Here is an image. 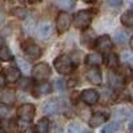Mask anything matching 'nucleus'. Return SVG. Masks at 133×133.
<instances>
[{
	"mask_svg": "<svg viewBox=\"0 0 133 133\" xmlns=\"http://www.w3.org/2000/svg\"><path fill=\"white\" fill-rule=\"evenodd\" d=\"M85 133H92V132H85Z\"/></svg>",
	"mask_w": 133,
	"mask_h": 133,
	"instance_id": "a19ab883",
	"label": "nucleus"
},
{
	"mask_svg": "<svg viewBox=\"0 0 133 133\" xmlns=\"http://www.w3.org/2000/svg\"><path fill=\"white\" fill-rule=\"evenodd\" d=\"M56 88L57 89H64V80H61V79H59V80H56Z\"/></svg>",
	"mask_w": 133,
	"mask_h": 133,
	"instance_id": "473e14b6",
	"label": "nucleus"
},
{
	"mask_svg": "<svg viewBox=\"0 0 133 133\" xmlns=\"http://www.w3.org/2000/svg\"><path fill=\"white\" fill-rule=\"evenodd\" d=\"M105 63L108 65V68L116 69V68H118V56L116 53H108L105 57Z\"/></svg>",
	"mask_w": 133,
	"mask_h": 133,
	"instance_id": "dca6fc26",
	"label": "nucleus"
},
{
	"mask_svg": "<svg viewBox=\"0 0 133 133\" xmlns=\"http://www.w3.org/2000/svg\"><path fill=\"white\" fill-rule=\"evenodd\" d=\"M87 79L89 80L92 84H96L98 85L100 83H101V72H100V69L97 68V66H92V68L87 72Z\"/></svg>",
	"mask_w": 133,
	"mask_h": 133,
	"instance_id": "9d476101",
	"label": "nucleus"
},
{
	"mask_svg": "<svg viewBox=\"0 0 133 133\" xmlns=\"http://www.w3.org/2000/svg\"><path fill=\"white\" fill-rule=\"evenodd\" d=\"M11 59H12V53H11V51L7 47L0 48V60L2 61H9Z\"/></svg>",
	"mask_w": 133,
	"mask_h": 133,
	"instance_id": "5701e85b",
	"label": "nucleus"
},
{
	"mask_svg": "<svg viewBox=\"0 0 133 133\" xmlns=\"http://www.w3.org/2000/svg\"><path fill=\"white\" fill-rule=\"evenodd\" d=\"M20 76H21V73L16 68H8L5 71V79L8 83H16L20 79Z\"/></svg>",
	"mask_w": 133,
	"mask_h": 133,
	"instance_id": "2eb2a0df",
	"label": "nucleus"
},
{
	"mask_svg": "<svg viewBox=\"0 0 133 133\" xmlns=\"http://www.w3.org/2000/svg\"><path fill=\"white\" fill-rule=\"evenodd\" d=\"M72 23V17L69 14H66V12H60L57 15V19H56V28L60 33L65 32V31H68L69 25Z\"/></svg>",
	"mask_w": 133,
	"mask_h": 133,
	"instance_id": "39448f33",
	"label": "nucleus"
},
{
	"mask_svg": "<svg viewBox=\"0 0 133 133\" xmlns=\"http://www.w3.org/2000/svg\"><path fill=\"white\" fill-rule=\"evenodd\" d=\"M92 21V14L89 11H79L73 17V24L79 29H85L89 27Z\"/></svg>",
	"mask_w": 133,
	"mask_h": 133,
	"instance_id": "f03ea898",
	"label": "nucleus"
},
{
	"mask_svg": "<svg viewBox=\"0 0 133 133\" xmlns=\"http://www.w3.org/2000/svg\"><path fill=\"white\" fill-rule=\"evenodd\" d=\"M51 76V68L47 63H39L32 68V77L37 81H43Z\"/></svg>",
	"mask_w": 133,
	"mask_h": 133,
	"instance_id": "7ed1b4c3",
	"label": "nucleus"
},
{
	"mask_svg": "<svg viewBox=\"0 0 133 133\" xmlns=\"http://www.w3.org/2000/svg\"><path fill=\"white\" fill-rule=\"evenodd\" d=\"M35 113H36V109L35 105L32 104H23L17 109V115L23 121H31L35 117Z\"/></svg>",
	"mask_w": 133,
	"mask_h": 133,
	"instance_id": "20e7f679",
	"label": "nucleus"
},
{
	"mask_svg": "<svg viewBox=\"0 0 133 133\" xmlns=\"http://www.w3.org/2000/svg\"><path fill=\"white\" fill-rule=\"evenodd\" d=\"M24 48V53L27 55L28 57L31 59H39L41 56V49L39 45H36V44H33V43H27L23 45Z\"/></svg>",
	"mask_w": 133,
	"mask_h": 133,
	"instance_id": "423d86ee",
	"label": "nucleus"
},
{
	"mask_svg": "<svg viewBox=\"0 0 133 133\" xmlns=\"http://www.w3.org/2000/svg\"><path fill=\"white\" fill-rule=\"evenodd\" d=\"M52 31H53V27L51 23H41L39 25V36L41 39H48L52 35Z\"/></svg>",
	"mask_w": 133,
	"mask_h": 133,
	"instance_id": "4468645a",
	"label": "nucleus"
},
{
	"mask_svg": "<svg viewBox=\"0 0 133 133\" xmlns=\"http://www.w3.org/2000/svg\"><path fill=\"white\" fill-rule=\"evenodd\" d=\"M36 132L37 133H48L49 132V120L48 118H41L36 125Z\"/></svg>",
	"mask_w": 133,
	"mask_h": 133,
	"instance_id": "f3484780",
	"label": "nucleus"
},
{
	"mask_svg": "<svg viewBox=\"0 0 133 133\" xmlns=\"http://www.w3.org/2000/svg\"><path fill=\"white\" fill-rule=\"evenodd\" d=\"M107 120H108V115H105V113H103V112H96V113H93V115L91 116V118H89V125H91L92 128H96V127H98V125L104 124Z\"/></svg>",
	"mask_w": 133,
	"mask_h": 133,
	"instance_id": "1a4fd4ad",
	"label": "nucleus"
},
{
	"mask_svg": "<svg viewBox=\"0 0 133 133\" xmlns=\"http://www.w3.org/2000/svg\"><path fill=\"white\" fill-rule=\"evenodd\" d=\"M116 40H117V43H125L127 41V35H125V32H123V31H120V32H117L116 33Z\"/></svg>",
	"mask_w": 133,
	"mask_h": 133,
	"instance_id": "bb28decb",
	"label": "nucleus"
},
{
	"mask_svg": "<svg viewBox=\"0 0 133 133\" xmlns=\"http://www.w3.org/2000/svg\"><path fill=\"white\" fill-rule=\"evenodd\" d=\"M5 81H7V79H5V76L4 75H2L0 73V91L4 88V85H5Z\"/></svg>",
	"mask_w": 133,
	"mask_h": 133,
	"instance_id": "2f4dec72",
	"label": "nucleus"
},
{
	"mask_svg": "<svg viewBox=\"0 0 133 133\" xmlns=\"http://www.w3.org/2000/svg\"><path fill=\"white\" fill-rule=\"evenodd\" d=\"M108 80H109V84L113 85V87H121V85H123V77H121V76L110 73L108 76Z\"/></svg>",
	"mask_w": 133,
	"mask_h": 133,
	"instance_id": "4be33fe9",
	"label": "nucleus"
},
{
	"mask_svg": "<svg viewBox=\"0 0 133 133\" xmlns=\"http://www.w3.org/2000/svg\"><path fill=\"white\" fill-rule=\"evenodd\" d=\"M81 129L77 124H71V127L68 128V133H80Z\"/></svg>",
	"mask_w": 133,
	"mask_h": 133,
	"instance_id": "cd10ccee",
	"label": "nucleus"
},
{
	"mask_svg": "<svg viewBox=\"0 0 133 133\" xmlns=\"http://www.w3.org/2000/svg\"><path fill=\"white\" fill-rule=\"evenodd\" d=\"M118 128H120V124L115 121V123L108 124V125L103 129V132H101V133H115V132H117V130H118Z\"/></svg>",
	"mask_w": 133,
	"mask_h": 133,
	"instance_id": "b1692460",
	"label": "nucleus"
},
{
	"mask_svg": "<svg viewBox=\"0 0 133 133\" xmlns=\"http://www.w3.org/2000/svg\"><path fill=\"white\" fill-rule=\"evenodd\" d=\"M55 4L63 9H72L75 7V0H55Z\"/></svg>",
	"mask_w": 133,
	"mask_h": 133,
	"instance_id": "aec40b11",
	"label": "nucleus"
},
{
	"mask_svg": "<svg viewBox=\"0 0 133 133\" xmlns=\"http://www.w3.org/2000/svg\"><path fill=\"white\" fill-rule=\"evenodd\" d=\"M0 101L3 105H14L16 101V95L12 89H7L3 92V95L0 96Z\"/></svg>",
	"mask_w": 133,
	"mask_h": 133,
	"instance_id": "f8f14e48",
	"label": "nucleus"
},
{
	"mask_svg": "<svg viewBox=\"0 0 133 133\" xmlns=\"http://www.w3.org/2000/svg\"><path fill=\"white\" fill-rule=\"evenodd\" d=\"M53 65L56 68V71L61 75L71 73L73 69V63L69 59V56H66V55H60L59 57H56L53 61Z\"/></svg>",
	"mask_w": 133,
	"mask_h": 133,
	"instance_id": "f257e3e1",
	"label": "nucleus"
},
{
	"mask_svg": "<svg viewBox=\"0 0 133 133\" xmlns=\"http://www.w3.org/2000/svg\"><path fill=\"white\" fill-rule=\"evenodd\" d=\"M108 3L112 7H120L121 3H123V0H108Z\"/></svg>",
	"mask_w": 133,
	"mask_h": 133,
	"instance_id": "c756f323",
	"label": "nucleus"
},
{
	"mask_svg": "<svg viewBox=\"0 0 133 133\" xmlns=\"http://www.w3.org/2000/svg\"><path fill=\"white\" fill-rule=\"evenodd\" d=\"M12 12H14L15 16H17V17H20V19L27 17V11H25L24 8H15Z\"/></svg>",
	"mask_w": 133,
	"mask_h": 133,
	"instance_id": "393cba45",
	"label": "nucleus"
},
{
	"mask_svg": "<svg viewBox=\"0 0 133 133\" xmlns=\"http://www.w3.org/2000/svg\"><path fill=\"white\" fill-rule=\"evenodd\" d=\"M83 2H85V3H92L93 0H83Z\"/></svg>",
	"mask_w": 133,
	"mask_h": 133,
	"instance_id": "4c0bfd02",
	"label": "nucleus"
},
{
	"mask_svg": "<svg viewBox=\"0 0 133 133\" xmlns=\"http://www.w3.org/2000/svg\"><path fill=\"white\" fill-rule=\"evenodd\" d=\"M129 130H130V133H133V123L129 124Z\"/></svg>",
	"mask_w": 133,
	"mask_h": 133,
	"instance_id": "c9c22d12",
	"label": "nucleus"
},
{
	"mask_svg": "<svg viewBox=\"0 0 133 133\" xmlns=\"http://www.w3.org/2000/svg\"><path fill=\"white\" fill-rule=\"evenodd\" d=\"M103 63V56L100 53H89L85 56V64L87 65H92V66H97Z\"/></svg>",
	"mask_w": 133,
	"mask_h": 133,
	"instance_id": "ddd939ff",
	"label": "nucleus"
},
{
	"mask_svg": "<svg viewBox=\"0 0 133 133\" xmlns=\"http://www.w3.org/2000/svg\"><path fill=\"white\" fill-rule=\"evenodd\" d=\"M59 103L56 101V100H49V101H47L45 104L43 105V112L48 115V116H52V115H56L59 112Z\"/></svg>",
	"mask_w": 133,
	"mask_h": 133,
	"instance_id": "9b49d317",
	"label": "nucleus"
},
{
	"mask_svg": "<svg viewBox=\"0 0 133 133\" xmlns=\"http://www.w3.org/2000/svg\"><path fill=\"white\" fill-rule=\"evenodd\" d=\"M8 115V108L5 105H0V117H5Z\"/></svg>",
	"mask_w": 133,
	"mask_h": 133,
	"instance_id": "c85d7f7f",
	"label": "nucleus"
},
{
	"mask_svg": "<svg viewBox=\"0 0 133 133\" xmlns=\"http://www.w3.org/2000/svg\"><path fill=\"white\" fill-rule=\"evenodd\" d=\"M120 76L123 77V79L128 80L132 77V66L128 65V64H124L120 66Z\"/></svg>",
	"mask_w": 133,
	"mask_h": 133,
	"instance_id": "412c9836",
	"label": "nucleus"
},
{
	"mask_svg": "<svg viewBox=\"0 0 133 133\" xmlns=\"http://www.w3.org/2000/svg\"><path fill=\"white\" fill-rule=\"evenodd\" d=\"M2 21H3V15L0 14V23H2Z\"/></svg>",
	"mask_w": 133,
	"mask_h": 133,
	"instance_id": "58836bf2",
	"label": "nucleus"
},
{
	"mask_svg": "<svg viewBox=\"0 0 133 133\" xmlns=\"http://www.w3.org/2000/svg\"><path fill=\"white\" fill-rule=\"evenodd\" d=\"M24 133H36V132H35V129L28 128V129H25V130H24Z\"/></svg>",
	"mask_w": 133,
	"mask_h": 133,
	"instance_id": "72a5a7b5",
	"label": "nucleus"
},
{
	"mask_svg": "<svg viewBox=\"0 0 133 133\" xmlns=\"http://www.w3.org/2000/svg\"><path fill=\"white\" fill-rule=\"evenodd\" d=\"M121 23L125 27H133V12L132 11H127L121 16Z\"/></svg>",
	"mask_w": 133,
	"mask_h": 133,
	"instance_id": "6ab92c4d",
	"label": "nucleus"
},
{
	"mask_svg": "<svg viewBox=\"0 0 133 133\" xmlns=\"http://www.w3.org/2000/svg\"><path fill=\"white\" fill-rule=\"evenodd\" d=\"M2 44H3V39H2V37H0V45H2Z\"/></svg>",
	"mask_w": 133,
	"mask_h": 133,
	"instance_id": "ea45409f",
	"label": "nucleus"
},
{
	"mask_svg": "<svg viewBox=\"0 0 133 133\" xmlns=\"http://www.w3.org/2000/svg\"><path fill=\"white\" fill-rule=\"evenodd\" d=\"M31 3H37V2H40V0H29Z\"/></svg>",
	"mask_w": 133,
	"mask_h": 133,
	"instance_id": "e433bc0d",
	"label": "nucleus"
},
{
	"mask_svg": "<svg viewBox=\"0 0 133 133\" xmlns=\"http://www.w3.org/2000/svg\"><path fill=\"white\" fill-rule=\"evenodd\" d=\"M17 64H19V66H20V69L21 71H24V72H29L31 71V65L25 61V60H17Z\"/></svg>",
	"mask_w": 133,
	"mask_h": 133,
	"instance_id": "a878e982",
	"label": "nucleus"
},
{
	"mask_svg": "<svg viewBox=\"0 0 133 133\" xmlns=\"http://www.w3.org/2000/svg\"><path fill=\"white\" fill-rule=\"evenodd\" d=\"M96 48L101 52H105V51H109L112 48V40H110L109 36L104 35V36H100L97 40H96Z\"/></svg>",
	"mask_w": 133,
	"mask_h": 133,
	"instance_id": "6e6552de",
	"label": "nucleus"
},
{
	"mask_svg": "<svg viewBox=\"0 0 133 133\" xmlns=\"http://www.w3.org/2000/svg\"><path fill=\"white\" fill-rule=\"evenodd\" d=\"M129 45H130V48L133 49V36L130 37V41H129Z\"/></svg>",
	"mask_w": 133,
	"mask_h": 133,
	"instance_id": "f704fd0d",
	"label": "nucleus"
},
{
	"mask_svg": "<svg viewBox=\"0 0 133 133\" xmlns=\"http://www.w3.org/2000/svg\"><path fill=\"white\" fill-rule=\"evenodd\" d=\"M28 85H29V80L28 79H23L21 83H20V89H27Z\"/></svg>",
	"mask_w": 133,
	"mask_h": 133,
	"instance_id": "7c9ffc66",
	"label": "nucleus"
},
{
	"mask_svg": "<svg viewBox=\"0 0 133 133\" xmlns=\"http://www.w3.org/2000/svg\"><path fill=\"white\" fill-rule=\"evenodd\" d=\"M81 100L88 105H93L98 101V93L95 89H85L81 92Z\"/></svg>",
	"mask_w": 133,
	"mask_h": 133,
	"instance_id": "0eeeda50",
	"label": "nucleus"
},
{
	"mask_svg": "<svg viewBox=\"0 0 133 133\" xmlns=\"http://www.w3.org/2000/svg\"><path fill=\"white\" fill-rule=\"evenodd\" d=\"M33 92H39L37 96L48 95V93H51V85L48 83H41V84H39V85H36L35 88H33Z\"/></svg>",
	"mask_w": 133,
	"mask_h": 133,
	"instance_id": "a211bd4d",
	"label": "nucleus"
}]
</instances>
